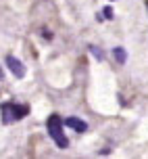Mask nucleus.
<instances>
[{"instance_id": "obj_1", "label": "nucleus", "mask_w": 148, "mask_h": 159, "mask_svg": "<svg viewBox=\"0 0 148 159\" xmlns=\"http://www.w3.org/2000/svg\"><path fill=\"white\" fill-rule=\"evenodd\" d=\"M46 128H48L50 138L56 143L59 149H67V147H69V140H67V136L63 132V119L59 117V115H50L48 121H46Z\"/></svg>"}, {"instance_id": "obj_2", "label": "nucleus", "mask_w": 148, "mask_h": 159, "mask_svg": "<svg viewBox=\"0 0 148 159\" xmlns=\"http://www.w3.org/2000/svg\"><path fill=\"white\" fill-rule=\"evenodd\" d=\"M7 67L15 73L17 78H23L25 75V65L21 63L19 59H15V57H7Z\"/></svg>"}, {"instance_id": "obj_3", "label": "nucleus", "mask_w": 148, "mask_h": 159, "mask_svg": "<svg viewBox=\"0 0 148 159\" xmlns=\"http://www.w3.org/2000/svg\"><path fill=\"white\" fill-rule=\"evenodd\" d=\"M63 124L69 126L71 130H75V132H86V130H88V124L84 121V119H79V117H67Z\"/></svg>"}, {"instance_id": "obj_4", "label": "nucleus", "mask_w": 148, "mask_h": 159, "mask_svg": "<svg viewBox=\"0 0 148 159\" xmlns=\"http://www.w3.org/2000/svg\"><path fill=\"white\" fill-rule=\"evenodd\" d=\"M2 121H4V124L15 121V119H13V105H11V103H4V105H2Z\"/></svg>"}, {"instance_id": "obj_5", "label": "nucleus", "mask_w": 148, "mask_h": 159, "mask_svg": "<svg viewBox=\"0 0 148 159\" xmlns=\"http://www.w3.org/2000/svg\"><path fill=\"white\" fill-rule=\"evenodd\" d=\"M113 55H115V59H117L119 63H125V59H127V55H125L123 48H115V52H113Z\"/></svg>"}, {"instance_id": "obj_6", "label": "nucleus", "mask_w": 148, "mask_h": 159, "mask_svg": "<svg viewBox=\"0 0 148 159\" xmlns=\"http://www.w3.org/2000/svg\"><path fill=\"white\" fill-rule=\"evenodd\" d=\"M90 50H92L94 55H96V59H98V61L102 59V50H100V48H96V46H90Z\"/></svg>"}, {"instance_id": "obj_7", "label": "nucleus", "mask_w": 148, "mask_h": 159, "mask_svg": "<svg viewBox=\"0 0 148 159\" xmlns=\"http://www.w3.org/2000/svg\"><path fill=\"white\" fill-rule=\"evenodd\" d=\"M104 17H113V11L111 8H104Z\"/></svg>"}, {"instance_id": "obj_8", "label": "nucleus", "mask_w": 148, "mask_h": 159, "mask_svg": "<svg viewBox=\"0 0 148 159\" xmlns=\"http://www.w3.org/2000/svg\"><path fill=\"white\" fill-rule=\"evenodd\" d=\"M0 80H2V69H0Z\"/></svg>"}]
</instances>
